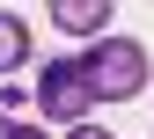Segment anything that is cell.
Wrapping results in <instances>:
<instances>
[{
	"instance_id": "6da1fadb",
	"label": "cell",
	"mask_w": 154,
	"mask_h": 139,
	"mask_svg": "<svg viewBox=\"0 0 154 139\" xmlns=\"http://www.w3.org/2000/svg\"><path fill=\"white\" fill-rule=\"evenodd\" d=\"M73 66H81V81H88L95 103H132V95L147 88V51L132 44V37H103V44H88Z\"/></svg>"
},
{
	"instance_id": "7a4b0ae2",
	"label": "cell",
	"mask_w": 154,
	"mask_h": 139,
	"mask_svg": "<svg viewBox=\"0 0 154 139\" xmlns=\"http://www.w3.org/2000/svg\"><path fill=\"white\" fill-rule=\"evenodd\" d=\"M37 110L51 117V125H88V110H95V95H88V81H81V66H73V59H51L44 73H37V95H29Z\"/></svg>"
},
{
	"instance_id": "3957f363",
	"label": "cell",
	"mask_w": 154,
	"mask_h": 139,
	"mask_svg": "<svg viewBox=\"0 0 154 139\" xmlns=\"http://www.w3.org/2000/svg\"><path fill=\"white\" fill-rule=\"evenodd\" d=\"M51 22H59L66 37H95L110 22V0H59V8H51Z\"/></svg>"
},
{
	"instance_id": "277c9868",
	"label": "cell",
	"mask_w": 154,
	"mask_h": 139,
	"mask_svg": "<svg viewBox=\"0 0 154 139\" xmlns=\"http://www.w3.org/2000/svg\"><path fill=\"white\" fill-rule=\"evenodd\" d=\"M22 59H29V22L0 8V73H22Z\"/></svg>"
},
{
	"instance_id": "5b68a950",
	"label": "cell",
	"mask_w": 154,
	"mask_h": 139,
	"mask_svg": "<svg viewBox=\"0 0 154 139\" xmlns=\"http://www.w3.org/2000/svg\"><path fill=\"white\" fill-rule=\"evenodd\" d=\"M66 139H110V132H103V125H73Z\"/></svg>"
},
{
	"instance_id": "8992f818",
	"label": "cell",
	"mask_w": 154,
	"mask_h": 139,
	"mask_svg": "<svg viewBox=\"0 0 154 139\" xmlns=\"http://www.w3.org/2000/svg\"><path fill=\"white\" fill-rule=\"evenodd\" d=\"M8 139H44V125H15V132H8Z\"/></svg>"
},
{
	"instance_id": "52a82bcc",
	"label": "cell",
	"mask_w": 154,
	"mask_h": 139,
	"mask_svg": "<svg viewBox=\"0 0 154 139\" xmlns=\"http://www.w3.org/2000/svg\"><path fill=\"white\" fill-rule=\"evenodd\" d=\"M8 132H15V117H8V110H0V139H8Z\"/></svg>"
}]
</instances>
